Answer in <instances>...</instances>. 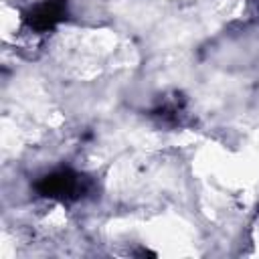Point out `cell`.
Segmentation results:
<instances>
[{
	"label": "cell",
	"mask_w": 259,
	"mask_h": 259,
	"mask_svg": "<svg viewBox=\"0 0 259 259\" xmlns=\"http://www.w3.org/2000/svg\"><path fill=\"white\" fill-rule=\"evenodd\" d=\"M89 186H91L89 178H85L69 168L47 174L36 182V190L40 196L59 198V200H67V202L81 198L89 190Z\"/></svg>",
	"instance_id": "6da1fadb"
},
{
	"label": "cell",
	"mask_w": 259,
	"mask_h": 259,
	"mask_svg": "<svg viewBox=\"0 0 259 259\" xmlns=\"http://www.w3.org/2000/svg\"><path fill=\"white\" fill-rule=\"evenodd\" d=\"M67 16V0H45L24 12V24L36 32L55 28Z\"/></svg>",
	"instance_id": "7a4b0ae2"
}]
</instances>
